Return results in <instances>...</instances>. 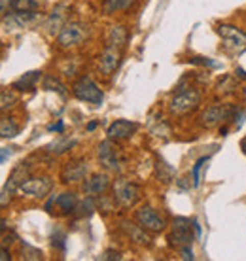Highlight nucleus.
Here are the masks:
<instances>
[{
	"instance_id": "obj_22",
	"label": "nucleus",
	"mask_w": 246,
	"mask_h": 261,
	"mask_svg": "<svg viewBox=\"0 0 246 261\" xmlns=\"http://www.w3.org/2000/svg\"><path fill=\"white\" fill-rule=\"evenodd\" d=\"M55 202L61 206V210H63L65 214H70V212H74V210H76V206H78V199H76V195H74V193H61V195L55 199Z\"/></svg>"
},
{
	"instance_id": "obj_39",
	"label": "nucleus",
	"mask_w": 246,
	"mask_h": 261,
	"mask_svg": "<svg viewBox=\"0 0 246 261\" xmlns=\"http://www.w3.org/2000/svg\"><path fill=\"white\" fill-rule=\"evenodd\" d=\"M63 127H65V123H63V121H59L57 125H53V127H50V130H57V133H61V130H63Z\"/></svg>"
},
{
	"instance_id": "obj_4",
	"label": "nucleus",
	"mask_w": 246,
	"mask_h": 261,
	"mask_svg": "<svg viewBox=\"0 0 246 261\" xmlns=\"http://www.w3.org/2000/svg\"><path fill=\"white\" fill-rule=\"evenodd\" d=\"M199 105H201V95L195 89H186V91H180L178 95L173 97L168 110L173 116H184V114L195 110Z\"/></svg>"
},
{
	"instance_id": "obj_26",
	"label": "nucleus",
	"mask_w": 246,
	"mask_h": 261,
	"mask_svg": "<svg viewBox=\"0 0 246 261\" xmlns=\"http://www.w3.org/2000/svg\"><path fill=\"white\" fill-rule=\"evenodd\" d=\"M44 87L47 89V91H57L61 97H65V95H66V91H65L66 87L61 84L59 80L53 78V76H45V78H44Z\"/></svg>"
},
{
	"instance_id": "obj_35",
	"label": "nucleus",
	"mask_w": 246,
	"mask_h": 261,
	"mask_svg": "<svg viewBox=\"0 0 246 261\" xmlns=\"http://www.w3.org/2000/svg\"><path fill=\"white\" fill-rule=\"evenodd\" d=\"M193 63H199V65L212 66V68H216V66H220V65H218V63H214V61H210V59H205V57H195Z\"/></svg>"
},
{
	"instance_id": "obj_9",
	"label": "nucleus",
	"mask_w": 246,
	"mask_h": 261,
	"mask_svg": "<svg viewBox=\"0 0 246 261\" xmlns=\"http://www.w3.org/2000/svg\"><path fill=\"white\" fill-rule=\"evenodd\" d=\"M191 225L193 222H189L188 218H175L173 222V235L168 237L170 244H178V246H186L193 242V235H191Z\"/></svg>"
},
{
	"instance_id": "obj_19",
	"label": "nucleus",
	"mask_w": 246,
	"mask_h": 261,
	"mask_svg": "<svg viewBox=\"0 0 246 261\" xmlns=\"http://www.w3.org/2000/svg\"><path fill=\"white\" fill-rule=\"evenodd\" d=\"M125 42H127V29L121 25L110 27V31H108V46L121 49L125 46Z\"/></svg>"
},
{
	"instance_id": "obj_10",
	"label": "nucleus",
	"mask_w": 246,
	"mask_h": 261,
	"mask_svg": "<svg viewBox=\"0 0 246 261\" xmlns=\"http://www.w3.org/2000/svg\"><path fill=\"white\" fill-rule=\"evenodd\" d=\"M87 172H89V169H87L85 159H72L61 170V180L65 184L80 182V180H84L87 176Z\"/></svg>"
},
{
	"instance_id": "obj_38",
	"label": "nucleus",
	"mask_w": 246,
	"mask_h": 261,
	"mask_svg": "<svg viewBox=\"0 0 246 261\" xmlns=\"http://www.w3.org/2000/svg\"><path fill=\"white\" fill-rule=\"evenodd\" d=\"M8 155H12V150H8V148H2V163H6V159H8Z\"/></svg>"
},
{
	"instance_id": "obj_1",
	"label": "nucleus",
	"mask_w": 246,
	"mask_h": 261,
	"mask_svg": "<svg viewBox=\"0 0 246 261\" xmlns=\"http://www.w3.org/2000/svg\"><path fill=\"white\" fill-rule=\"evenodd\" d=\"M87 36H89V27L82 21H72L61 29V33L57 34V44L68 49V47L82 46L87 40Z\"/></svg>"
},
{
	"instance_id": "obj_7",
	"label": "nucleus",
	"mask_w": 246,
	"mask_h": 261,
	"mask_svg": "<svg viewBox=\"0 0 246 261\" xmlns=\"http://www.w3.org/2000/svg\"><path fill=\"white\" fill-rule=\"evenodd\" d=\"M99 161H101V165H103L106 170H114V172L119 170V167H121L119 148L114 144L112 138L101 142V146H99Z\"/></svg>"
},
{
	"instance_id": "obj_31",
	"label": "nucleus",
	"mask_w": 246,
	"mask_h": 261,
	"mask_svg": "<svg viewBox=\"0 0 246 261\" xmlns=\"http://www.w3.org/2000/svg\"><path fill=\"white\" fill-rule=\"evenodd\" d=\"M44 257V254L40 252L38 248H33L31 244H23V259H33V261H38Z\"/></svg>"
},
{
	"instance_id": "obj_24",
	"label": "nucleus",
	"mask_w": 246,
	"mask_h": 261,
	"mask_svg": "<svg viewBox=\"0 0 246 261\" xmlns=\"http://www.w3.org/2000/svg\"><path fill=\"white\" fill-rule=\"evenodd\" d=\"M133 2L135 0H104L103 8L106 13H116V12H121V10H127Z\"/></svg>"
},
{
	"instance_id": "obj_12",
	"label": "nucleus",
	"mask_w": 246,
	"mask_h": 261,
	"mask_svg": "<svg viewBox=\"0 0 246 261\" xmlns=\"http://www.w3.org/2000/svg\"><path fill=\"white\" fill-rule=\"evenodd\" d=\"M138 125L135 123V121H129V119H116L114 123L108 127V130H106V135H108V138H112V140H127V138H131L133 135H135V130Z\"/></svg>"
},
{
	"instance_id": "obj_36",
	"label": "nucleus",
	"mask_w": 246,
	"mask_h": 261,
	"mask_svg": "<svg viewBox=\"0 0 246 261\" xmlns=\"http://www.w3.org/2000/svg\"><path fill=\"white\" fill-rule=\"evenodd\" d=\"M193 231H195V239H201V225L197 220H193Z\"/></svg>"
},
{
	"instance_id": "obj_14",
	"label": "nucleus",
	"mask_w": 246,
	"mask_h": 261,
	"mask_svg": "<svg viewBox=\"0 0 246 261\" xmlns=\"http://www.w3.org/2000/svg\"><path fill=\"white\" fill-rule=\"evenodd\" d=\"M108 188H110V180L106 174H93L82 184V191L87 197H101Z\"/></svg>"
},
{
	"instance_id": "obj_11",
	"label": "nucleus",
	"mask_w": 246,
	"mask_h": 261,
	"mask_svg": "<svg viewBox=\"0 0 246 261\" xmlns=\"http://www.w3.org/2000/svg\"><path fill=\"white\" fill-rule=\"evenodd\" d=\"M50 190H52V180L50 178H27L19 188L21 193H25L29 197H36V199L45 197L50 193Z\"/></svg>"
},
{
	"instance_id": "obj_40",
	"label": "nucleus",
	"mask_w": 246,
	"mask_h": 261,
	"mask_svg": "<svg viewBox=\"0 0 246 261\" xmlns=\"http://www.w3.org/2000/svg\"><path fill=\"white\" fill-rule=\"evenodd\" d=\"M237 74H239V78H246V72L242 68H237Z\"/></svg>"
},
{
	"instance_id": "obj_37",
	"label": "nucleus",
	"mask_w": 246,
	"mask_h": 261,
	"mask_svg": "<svg viewBox=\"0 0 246 261\" xmlns=\"http://www.w3.org/2000/svg\"><path fill=\"white\" fill-rule=\"evenodd\" d=\"M0 259H2V261L12 259V255H10V252H8V248H6V246H2V255H0Z\"/></svg>"
},
{
	"instance_id": "obj_28",
	"label": "nucleus",
	"mask_w": 246,
	"mask_h": 261,
	"mask_svg": "<svg viewBox=\"0 0 246 261\" xmlns=\"http://www.w3.org/2000/svg\"><path fill=\"white\" fill-rule=\"evenodd\" d=\"M15 102H17V95H15L13 91H8V89H4V91H2V95H0V110L6 112L8 108H12Z\"/></svg>"
},
{
	"instance_id": "obj_21",
	"label": "nucleus",
	"mask_w": 246,
	"mask_h": 261,
	"mask_svg": "<svg viewBox=\"0 0 246 261\" xmlns=\"http://www.w3.org/2000/svg\"><path fill=\"white\" fill-rule=\"evenodd\" d=\"M78 144V140H74V138H59L55 142H52L45 150L53 153V155H61V153H65L66 150H70Z\"/></svg>"
},
{
	"instance_id": "obj_23",
	"label": "nucleus",
	"mask_w": 246,
	"mask_h": 261,
	"mask_svg": "<svg viewBox=\"0 0 246 261\" xmlns=\"http://www.w3.org/2000/svg\"><path fill=\"white\" fill-rule=\"evenodd\" d=\"M0 135L2 138H13L19 135V125L15 123L12 118H2L0 121Z\"/></svg>"
},
{
	"instance_id": "obj_42",
	"label": "nucleus",
	"mask_w": 246,
	"mask_h": 261,
	"mask_svg": "<svg viewBox=\"0 0 246 261\" xmlns=\"http://www.w3.org/2000/svg\"><path fill=\"white\" fill-rule=\"evenodd\" d=\"M240 146H242V150H244V153H246V138L242 140V144H240Z\"/></svg>"
},
{
	"instance_id": "obj_27",
	"label": "nucleus",
	"mask_w": 246,
	"mask_h": 261,
	"mask_svg": "<svg viewBox=\"0 0 246 261\" xmlns=\"http://www.w3.org/2000/svg\"><path fill=\"white\" fill-rule=\"evenodd\" d=\"M38 2L36 0H13V12H36Z\"/></svg>"
},
{
	"instance_id": "obj_13",
	"label": "nucleus",
	"mask_w": 246,
	"mask_h": 261,
	"mask_svg": "<svg viewBox=\"0 0 246 261\" xmlns=\"http://www.w3.org/2000/svg\"><path fill=\"white\" fill-rule=\"evenodd\" d=\"M119 63H121V51H119V47L106 46V49L101 53V59H99V66H101L103 74L110 76L112 72L117 70Z\"/></svg>"
},
{
	"instance_id": "obj_25",
	"label": "nucleus",
	"mask_w": 246,
	"mask_h": 261,
	"mask_svg": "<svg viewBox=\"0 0 246 261\" xmlns=\"http://www.w3.org/2000/svg\"><path fill=\"white\" fill-rule=\"evenodd\" d=\"M157 176L161 178L163 182H170L175 176V169L168 167L167 161H163L161 157H157Z\"/></svg>"
},
{
	"instance_id": "obj_29",
	"label": "nucleus",
	"mask_w": 246,
	"mask_h": 261,
	"mask_svg": "<svg viewBox=\"0 0 246 261\" xmlns=\"http://www.w3.org/2000/svg\"><path fill=\"white\" fill-rule=\"evenodd\" d=\"M208 161V157H201V159H197V163L193 165V170H191V178H193V186L195 188H199V184H201V169L203 165Z\"/></svg>"
},
{
	"instance_id": "obj_33",
	"label": "nucleus",
	"mask_w": 246,
	"mask_h": 261,
	"mask_svg": "<svg viewBox=\"0 0 246 261\" xmlns=\"http://www.w3.org/2000/svg\"><path fill=\"white\" fill-rule=\"evenodd\" d=\"M101 259H103V261L121 259V254H119V252H114V250H108V252H104V254L101 255Z\"/></svg>"
},
{
	"instance_id": "obj_20",
	"label": "nucleus",
	"mask_w": 246,
	"mask_h": 261,
	"mask_svg": "<svg viewBox=\"0 0 246 261\" xmlns=\"http://www.w3.org/2000/svg\"><path fill=\"white\" fill-rule=\"evenodd\" d=\"M40 78H42V72H40V70L27 72V74H23L17 82H13L12 87H13V89H19V91H25V89H31V87H34Z\"/></svg>"
},
{
	"instance_id": "obj_41",
	"label": "nucleus",
	"mask_w": 246,
	"mask_h": 261,
	"mask_svg": "<svg viewBox=\"0 0 246 261\" xmlns=\"http://www.w3.org/2000/svg\"><path fill=\"white\" fill-rule=\"evenodd\" d=\"M95 127H97V123H95V121H93V123H89V125H87V130H93V129H95Z\"/></svg>"
},
{
	"instance_id": "obj_17",
	"label": "nucleus",
	"mask_w": 246,
	"mask_h": 261,
	"mask_svg": "<svg viewBox=\"0 0 246 261\" xmlns=\"http://www.w3.org/2000/svg\"><path fill=\"white\" fill-rule=\"evenodd\" d=\"M36 19V13L34 12H15L12 13L10 17L4 15V29H21V27L29 25V23H33Z\"/></svg>"
},
{
	"instance_id": "obj_8",
	"label": "nucleus",
	"mask_w": 246,
	"mask_h": 261,
	"mask_svg": "<svg viewBox=\"0 0 246 261\" xmlns=\"http://www.w3.org/2000/svg\"><path fill=\"white\" fill-rule=\"evenodd\" d=\"M135 220L140 223L146 231H152V233H161L163 229H165V225H167L165 220H163V216L157 214L152 206H142L140 210H136Z\"/></svg>"
},
{
	"instance_id": "obj_16",
	"label": "nucleus",
	"mask_w": 246,
	"mask_h": 261,
	"mask_svg": "<svg viewBox=\"0 0 246 261\" xmlns=\"http://www.w3.org/2000/svg\"><path fill=\"white\" fill-rule=\"evenodd\" d=\"M119 229H121L125 235L129 237L131 241L138 242V244H150V237L146 235V229L138 223V225H135V223L131 222H119Z\"/></svg>"
},
{
	"instance_id": "obj_18",
	"label": "nucleus",
	"mask_w": 246,
	"mask_h": 261,
	"mask_svg": "<svg viewBox=\"0 0 246 261\" xmlns=\"http://www.w3.org/2000/svg\"><path fill=\"white\" fill-rule=\"evenodd\" d=\"M66 4H61V6L52 13V17L47 21V33L50 34H55V33H61V29L66 25L65 19H66Z\"/></svg>"
},
{
	"instance_id": "obj_34",
	"label": "nucleus",
	"mask_w": 246,
	"mask_h": 261,
	"mask_svg": "<svg viewBox=\"0 0 246 261\" xmlns=\"http://www.w3.org/2000/svg\"><path fill=\"white\" fill-rule=\"evenodd\" d=\"M10 10H13V0H0V12H2V15H8Z\"/></svg>"
},
{
	"instance_id": "obj_5",
	"label": "nucleus",
	"mask_w": 246,
	"mask_h": 261,
	"mask_svg": "<svg viewBox=\"0 0 246 261\" xmlns=\"http://www.w3.org/2000/svg\"><path fill=\"white\" fill-rule=\"evenodd\" d=\"M140 199V186L131 180H117L114 184V201H117L121 206L129 208Z\"/></svg>"
},
{
	"instance_id": "obj_6",
	"label": "nucleus",
	"mask_w": 246,
	"mask_h": 261,
	"mask_svg": "<svg viewBox=\"0 0 246 261\" xmlns=\"http://www.w3.org/2000/svg\"><path fill=\"white\" fill-rule=\"evenodd\" d=\"M218 34L224 40V46L227 51L231 53H242L246 51V34L239 31L237 27L231 25H220L218 27Z\"/></svg>"
},
{
	"instance_id": "obj_32",
	"label": "nucleus",
	"mask_w": 246,
	"mask_h": 261,
	"mask_svg": "<svg viewBox=\"0 0 246 261\" xmlns=\"http://www.w3.org/2000/svg\"><path fill=\"white\" fill-rule=\"evenodd\" d=\"M180 254H182V259H186V261H193V259H195L193 250H191V244L180 246Z\"/></svg>"
},
{
	"instance_id": "obj_30",
	"label": "nucleus",
	"mask_w": 246,
	"mask_h": 261,
	"mask_svg": "<svg viewBox=\"0 0 246 261\" xmlns=\"http://www.w3.org/2000/svg\"><path fill=\"white\" fill-rule=\"evenodd\" d=\"M76 208L80 210V216H89L93 214V210H97V204L93 201V197H87L84 202H80Z\"/></svg>"
},
{
	"instance_id": "obj_15",
	"label": "nucleus",
	"mask_w": 246,
	"mask_h": 261,
	"mask_svg": "<svg viewBox=\"0 0 246 261\" xmlns=\"http://www.w3.org/2000/svg\"><path fill=\"white\" fill-rule=\"evenodd\" d=\"M229 112H231L229 106H210V108H207V112L201 116V125L207 127V129H210V127L218 125L220 121L227 119Z\"/></svg>"
},
{
	"instance_id": "obj_3",
	"label": "nucleus",
	"mask_w": 246,
	"mask_h": 261,
	"mask_svg": "<svg viewBox=\"0 0 246 261\" xmlns=\"http://www.w3.org/2000/svg\"><path fill=\"white\" fill-rule=\"evenodd\" d=\"M29 172H31V163H29V161H23V163H19L15 169L12 170V172H10L8 182L4 184V188H2V197H0V204H2V206H6L8 201L12 199L13 193L19 190L21 184L29 178Z\"/></svg>"
},
{
	"instance_id": "obj_2",
	"label": "nucleus",
	"mask_w": 246,
	"mask_h": 261,
	"mask_svg": "<svg viewBox=\"0 0 246 261\" xmlns=\"http://www.w3.org/2000/svg\"><path fill=\"white\" fill-rule=\"evenodd\" d=\"M72 93H74V97L82 100V102H89V105H101L103 102V91L99 89V85L89 78V76H82L74 82L72 85Z\"/></svg>"
}]
</instances>
